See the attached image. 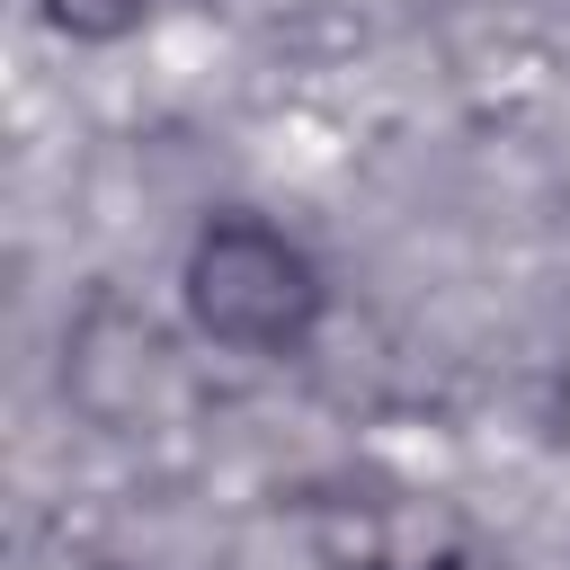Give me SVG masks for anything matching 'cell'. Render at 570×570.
<instances>
[{"instance_id": "6da1fadb", "label": "cell", "mask_w": 570, "mask_h": 570, "mask_svg": "<svg viewBox=\"0 0 570 570\" xmlns=\"http://www.w3.org/2000/svg\"><path fill=\"white\" fill-rule=\"evenodd\" d=\"M178 312L223 356H303L330 321V276L285 223L232 205L196 223L178 258Z\"/></svg>"}, {"instance_id": "7a4b0ae2", "label": "cell", "mask_w": 570, "mask_h": 570, "mask_svg": "<svg viewBox=\"0 0 570 570\" xmlns=\"http://www.w3.org/2000/svg\"><path fill=\"white\" fill-rule=\"evenodd\" d=\"M169 392V330L125 303L116 285H98L71 321H62V401L107 428V436H134Z\"/></svg>"}, {"instance_id": "3957f363", "label": "cell", "mask_w": 570, "mask_h": 570, "mask_svg": "<svg viewBox=\"0 0 570 570\" xmlns=\"http://www.w3.org/2000/svg\"><path fill=\"white\" fill-rule=\"evenodd\" d=\"M36 18L62 45H125V36H142L151 0H36Z\"/></svg>"}, {"instance_id": "277c9868", "label": "cell", "mask_w": 570, "mask_h": 570, "mask_svg": "<svg viewBox=\"0 0 570 570\" xmlns=\"http://www.w3.org/2000/svg\"><path fill=\"white\" fill-rule=\"evenodd\" d=\"M543 436H552V454H570V356H561L552 383H543Z\"/></svg>"}, {"instance_id": "5b68a950", "label": "cell", "mask_w": 570, "mask_h": 570, "mask_svg": "<svg viewBox=\"0 0 570 570\" xmlns=\"http://www.w3.org/2000/svg\"><path fill=\"white\" fill-rule=\"evenodd\" d=\"M98 570H125V561H98Z\"/></svg>"}]
</instances>
